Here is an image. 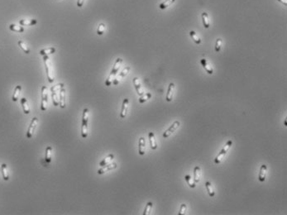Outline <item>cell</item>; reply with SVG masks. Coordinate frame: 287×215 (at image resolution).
Wrapping results in <instances>:
<instances>
[{"label":"cell","mask_w":287,"mask_h":215,"mask_svg":"<svg viewBox=\"0 0 287 215\" xmlns=\"http://www.w3.org/2000/svg\"><path fill=\"white\" fill-rule=\"evenodd\" d=\"M17 43H18V46H20V48L24 52V53H26V54H29V53H30V49H29L28 46L26 45V43H25L24 42H22V41L20 40V41H18Z\"/></svg>","instance_id":"32"},{"label":"cell","mask_w":287,"mask_h":215,"mask_svg":"<svg viewBox=\"0 0 287 215\" xmlns=\"http://www.w3.org/2000/svg\"><path fill=\"white\" fill-rule=\"evenodd\" d=\"M222 46V39L218 38L216 41V44H215V52H219L221 50Z\"/></svg>","instance_id":"38"},{"label":"cell","mask_w":287,"mask_h":215,"mask_svg":"<svg viewBox=\"0 0 287 215\" xmlns=\"http://www.w3.org/2000/svg\"><path fill=\"white\" fill-rule=\"evenodd\" d=\"M90 118V110L89 108H84L82 116V125H81V136L83 138H86L89 134L88 132V122Z\"/></svg>","instance_id":"2"},{"label":"cell","mask_w":287,"mask_h":215,"mask_svg":"<svg viewBox=\"0 0 287 215\" xmlns=\"http://www.w3.org/2000/svg\"><path fill=\"white\" fill-rule=\"evenodd\" d=\"M201 169L200 166H195L194 169V181L195 183H199L200 181Z\"/></svg>","instance_id":"22"},{"label":"cell","mask_w":287,"mask_h":215,"mask_svg":"<svg viewBox=\"0 0 287 215\" xmlns=\"http://www.w3.org/2000/svg\"><path fill=\"white\" fill-rule=\"evenodd\" d=\"M52 103L54 104V106H58L59 105V99H58V97H57V94L56 93H52Z\"/></svg>","instance_id":"37"},{"label":"cell","mask_w":287,"mask_h":215,"mask_svg":"<svg viewBox=\"0 0 287 215\" xmlns=\"http://www.w3.org/2000/svg\"><path fill=\"white\" fill-rule=\"evenodd\" d=\"M85 0H77V6L79 7H82L84 6Z\"/></svg>","instance_id":"40"},{"label":"cell","mask_w":287,"mask_h":215,"mask_svg":"<svg viewBox=\"0 0 287 215\" xmlns=\"http://www.w3.org/2000/svg\"><path fill=\"white\" fill-rule=\"evenodd\" d=\"M201 17H202V21H203V25H204V28H209L210 27V21H209V15H208L207 13H205L204 12L202 15H201Z\"/></svg>","instance_id":"20"},{"label":"cell","mask_w":287,"mask_h":215,"mask_svg":"<svg viewBox=\"0 0 287 215\" xmlns=\"http://www.w3.org/2000/svg\"><path fill=\"white\" fill-rule=\"evenodd\" d=\"M21 104L22 107V110L25 114H29L30 113V107L26 98H22L21 99Z\"/></svg>","instance_id":"18"},{"label":"cell","mask_w":287,"mask_h":215,"mask_svg":"<svg viewBox=\"0 0 287 215\" xmlns=\"http://www.w3.org/2000/svg\"><path fill=\"white\" fill-rule=\"evenodd\" d=\"M38 124V118H33L31 119V123H30V126H29V128H28V132H27V137L28 138H31L32 137V136H33V133H34L35 130L37 128V126Z\"/></svg>","instance_id":"6"},{"label":"cell","mask_w":287,"mask_h":215,"mask_svg":"<svg viewBox=\"0 0 287 215\" xmlns=\"http://www.w3.org/2000/svg\"><path fill=\"white\" fill-rule=\"evenodd\" d=\"M21 91H22L21 85H17V86L15 87L13 94V97H12V99H13V102H17V99H18V98H19V95H20Z\"/></svg>","instance_id":"25"},{"label":"cell","mask_w":287,"mask_h":215,"mask_svg":"<svg viewBox=\"0 0 287 215\" xmlns=\"http://www.w3.org/2000/svg\"><path fill=\"white\" fill-rule=\"evenodd\" d=\"M205 187H206L208 193H209V195L210 197H214L215 195V190H214V187H213V185H212V184L209 181H206V182H205Z\"/></svg>","instance_id":"26"},{"label":"cell","mask_w":287,"mask_h":215,"mask_svg":"<svg viewBox=\"0 0 287 215\" xmlns=\"http://www.w3.org/2000/svg\"><path fill=\"white\" fill-rule=\"evenodd\" d=\"M129 71H130V67H129V66H126L125 68H123V69L119 73V75H116L115 79H114V81H113V84H114V85L118 84V83L120 82V80H121L123 78H124V77L129 73Z\"/></svg>","instance_id":"8"},{"label":"cell","mask_w":287,"mask_h":215,"mask_svg":"<svg viewBox=\"0 0 287 215\" xmlns=\"http://www.w3.org/2000/svg\"><path fill=\"white\" fill-rule=\"evenodd\" d=\"M0 170H1V167H0Z\"/></svg>","instance_id":"42"},{"label":"cell","mask_w":287,"mask_h":215,"mask_svg":"<svg viewBox=\"0 0 287 215\" xmlns=\"http://www.w3.org/2000/svg\"><path fill=\"white\" fill-rule=\"evenodd\" d=\"M175 1H176V0H165V1H163L162 3L160 4L159 7L161 9H166V7H170L173 3H175Z\"/></svg>","instance_id":"31"},{"label":"cell","mask_w":287,"mask_h":215,"mask_svg":"<svg viewBox=\"0 0 287 215\" xmlns=\"http://www.w3.org/2000/svg\"><path fill=\"white\" fill-rule=\"evenodd\" d=\"M37 23V19H31V20H20L19 21V24L22 26V27H30V26H34Z\"/></svg>","instance_id":"19"},{"label":"cell","mask_w":287,"mask_h":215,"mask_svg":"<svg viewBox=\"0 0 287 215\" xmlns=\"http://www.w3.org/2000/svg\"><path fill=\"white\" fill-rule=\"evenodd\" d=\"M128 107H129V99H124L122 105L121 113H120V117L121 118H125L127 116L128 111Z\"/></svg>","instance_id":"10"},{"label":"cell","mask_w":287,"mask_h":215,"mask_svg":"<svg viewBox=\"0 0 287 215\" xmlns=\"http://www.w3.org/2000/svg\"><path fill=\"white\" fill-rule=\"evenodd\" d=\"M122 63H123V59L122 58H118L116 60V61H115L114 66H113V69L111 70L108 79L105 81V85L106 86H110L111 84H113V81L115 79L118 72L119 71V69H120V67L122 66Z\"/></svg>","instance_id":"1"},{"label":"cell","mask_w":287,"mask_h":215,"mask_svg":"<svg viewBox=\"0 0 287 215\" xmlns=\"http://www.w3.org/2000/svg\"><path fill=\"white\" fill-rule=\"evenodd\" d=\"M152 98V94L151 93H146V94H142V96H140L139 98V103L140 104H143V103H145L146 101Z\"/></svg>","instance_id":"34"},{"label":"cell","mask_w":287,"mask_h":215,"mask_svg":"<svg viewBox=\"0 0 287 215\" xmlns=\"http://www.w3.org/2000/svg\"><path fill=\"white\" fill-rule=\"evenodd\" d=\"M185 180L187 182V184L188 185L190 186V188H192V189H194L196 186V183L194 182V179H192V177L190 176V175H186L185 176Z\"/></svg>","instance_id":"29"},{"label":"cell","mask_w":287,"mask_h":215,"mask_svg":"<svg viewBox=\"0 0 287 215\" xmlns=\"http://www.w3.org/2000/svg\"><path fill=\"white\" fill-rule=\"evenodd\" d=\"M152 206H153V204H152V202H148L146 205V208L144 209V213H143V215H148L150 214V213L152 211Z\"/></svg>","instance_id":"36"},{"label":"cell","mask_w":287,"mask_h":215,"mask_svg":"<svg viewBox=\"0 0 287 215\" xmlns=\"http://www.w3.org/2000/svg\"><path fill=\"white\" fill-rule=\"evenodd\" d=\"M187 211V205L185 204H182L180 206V211L178 213V215H185Z\"/></svg>","instance_id":"39"},{"label":"cell","mask_w":287,"mask_h":215,"mask_svg":"<svg viewBox=\"0 0 287 215\" xmlns=\"http://www.w3.org/2000/svg\"><path fill=\"white\" fill-rule=\"evenodd\" d=\"M149 137V142H150V146L152 150H156L157 148V143H156V137H155V134L153 132H149L148 134Z\"/></svg>","instance_id":"17"},{"label":"cell","mask_w":287,"mask_h":215,"mask_svg":"<svg viewBox=\"0 0 287 215\" xmlns=\"http://www.w3.org/2000/svg\"><path fill=\"white\" fill-rule=\"evenodd\" d=\"M105 29H106L105 24H104V23H99V25L98 26L97 28V34L99 35V36H102V35L104 33Z\"/></svg>","instance_id":"35"},{"label":"cell","mask_w":287,"mask_h":215,"mask_svg":"<svg viewBox=\"0 0 287 215\" xmlns=\"http://www.w3.org/2000/svg\"><path fill=\"white\" fill-rule=\"evenodd\" d=\"M174 92H175V84L171 82V83L169 84L167 94H166V99L167 102H171V101H172L174 96Z\"/></svg>","instance_id":"12"},{"label":"cell","mask_w":287,"mask_h":215,"mask_svg":"<svg viewBox=\"0 0 287 215\" xmlns=\"http://www.w3.org/2000/svg\"><path fill=\"white\" fill-rule=\"evenodd\" d=\"M132 81H133V84H134V86H135V89L136 90H137L138 94L139 96H142V94H144V91H143V89H142V84H141L139 78L134 77Z\"/></svg>","instance_id":"11"},{"label":"cell","mask_w":287,"mask_h":215,"mask_svg":"<svg viewBox=\"0 0 287 215\" xmlns=\"http://www.w3.org/2000/svg\"><path fill=\"white\" fill-rule=\"evenodd\" d=\"M200 64L202 65L203 68L206 70V72H207L209 75H213V74H214V69H213V68H212V66L209 65V63L208 62L207 60L201 59Z\"/></svg>","instance_id":"13"},{"label":"cell","mask_w":287,"mask_h":215,"mask_svg":"<svg viewBox=\"0 0 287 215\" xmlns=\"http://www.w3.org/2000/svg\"><path fill=\"white\" fill-rule=\"evenodd\" d=\"M232 142L231 140H229L228 142H226V144L223 146V148L221 150V152L218 153V155L216 156V158L215 159V162L216 164H219L222 161V160L223 159V157L225 156V155L227 154L228 152V151L230 149V147L232 146Z\"/></svg>","instance_id":"4"},{"label":"cell","mask_w":287,"mask_h":215,"mask_svg":"<svg viewBox=\"0 0 287 215\" xmlns=\"http://www.w3.org/2000/svg\"><path fill=\"white\" fill-rule=\"evenodd\" d=\"M56 51V49L55 47H48V48L42 49L40 51V55L42 56H49V55H52L54 54Z\"/></svg>","instance_id":"21"},{"label":"cell","mask_w":287,"mask_h":215,"mask_svg":"<svg viewBox=\"0 0 287 215\" xmlns=\"http://www.w3.org/2000/svg\"><path fill=\"white\" fill-rule=\"evenodd\" d=\"M114 154H109V155H108L104 160H102L100 161V163H99V166L101 167L104 166H106L108 164H109L114 160Z\"/></svg>","instance_id":"24"},{"label":"cell","mask_w":287,"mask_h":215,"mask_svg":"<svg viewBox=\"0 0 287 215\" xmlns=\"http://www.w3.org/2000/svg\"><path fill=\"white\" fill-rule=\"evenodd\" d=\"M190 36L191 37L192 40H193V41L194 42V43H196V44H198V45H199V44H200V43H201L200 37L198 36L197 33H196L195 31H190Z\"/></svg>","instance_id":"30"},{"label":"cell","mask_w":287,"mask_h":215,"mask_svg":"<svg viewBox=\"0 0 287 215\" xmlns=\"http://www.w3.org/2000/svg\"><path fill=\"white\" fill-rule=\"evenodd\" d=\"M63 88H65V84L63 83H59L54 86H52L51 88V91H52V93H56V92H60L61 90Z\"/></svg>","instance_id":"33"},{"label":"cell","mask_w":287,"mask_h":215,"mask_svg":"<svg viewBox=\"0 0 287 215\" xmlns=\"http://www.w3.org/2000/svg\"><path fill=\"white\" fill-rule=\"evenodd\" d=\"M9 29H10L11 31H16V32H19V33H22V32H23L24 31V28L22 27V26H17L16 24H10L9 25Z\"/></svg>","instance_id":"28"},{"label":"cell","mask_w":287,"mask_h":215,"mask_svg":"<svg viewBox=\"0 0 287 215\" xmlns=\"http://www.w3.org/2000/svg\"><path fill=\"white\" fill-rule=\"evenodd\" d=\"M278 1H279L280 3H281V4H284L285 6H287L286 0H278Z\"/></svg>","instance_id":"41"},{"label":"cell","mask_w":287,"mask_h":215,"mask_svg":"<svg viewBox=\"0 0 287 215\" xmlns=\"http://www.w3.org/2000/svg\"><path fill=\"white\" fill-rule=\"evenodd\" d=\"M52 146H47L46 148V154H45V161L47 163H51L52 161Z\"/></svg>","instance_id":"27"},{"label":"cell","mask_w":287,"mask_h":215,"mask_svg":"<svg viewBox=\"0 0 287 215\" xmlns=\"http://www.w3.org/2000/svg\"><path fill=\"white\" fill-rule=\"evenodd\" d=\"M180 125V122L179 121L174 122L173 124L171 125L169 128L167 129V130H166V132L163 133V137H164V138H167V137H169L171 135L172 133H174V132L176 131L177 129L179 128Z\"/></svg>","instance_id":"7"},{"label":"cell","mask_w":287,"mask_h":215,"mask_svg":"<svg viewBox=\"0 0 287 215\" xmlns=\"http://www.w3.org/2000/svg\"><path fill=\"white\" fill-rule=\"evenodd\" d=\"M1 172H2L3 179L4 181H8L9 180V175H8V172H7V167L6 164H2V166H1Z\"/></svg>","instance_id":"23"},{"label":"cell","mask_w":287,"mask_h":215,"mask_svg":"<svg viewBox=\"0 0 287 215\" xmlns=\"http://www.w3.org/2000/svg\"><path fill=\"white\" fill-rule=\"evenodd\" d=\"M116 168H117V164L114 163H114H109L106 165V166H102V168H100L99 170H98L97 173L99 175H103V174L106 173L109 170H114Z\"/></svg>","instance_id":"9"},{"label":"cell","mask_w":287,"mask_h":215,"mask_svg":"<svg viewBox=\"0 0 287 215\" xmlns=\"http://www.w3.org/2000/svg\"><path fill=\"white\" fill-rule=\"evenodd\" d=\"M138 152L139 155L143 156L146 153V141L144 137H140L138 143Z\"/></svg>","instance_id":"14"},{"label":"cell","mask_w":287,"mask_h":215,"mask_svg":"<svg viewBox=\"0 0 287 215\" xmlns=\"http://www.w3.org/2000/svg\"><path fill=\"white\" fill-rule=\"evenodd\" d=\"M59 105L61 108L66 107V89L65 88L61 89L60 91Z\"/></svg>","instance_id":"15"},{"label":"cell","mask_w":287,"mask_h":215,"mask_svg":"<svg viewBox=\"0 0 287 215\" xmlns=\"http://www.w3.org/2000/svg\"><path fill=\"white\" fill-rule=\"evenodd\" d=\"M266 172H267V166L266 165H262V166L260 168L259 175H258V180L261 182H264L266 180Z\"/></svg>","instance_id":"16"},{"label":"cell","mask_w":287,"mask_h":215,"mask_svg":"<svg viewBox=\"0 0 287 215\" xmlns=\"http://www.w3.org/2000/svg\"><path fill=\"white\" fill-rule=\"evenodd\" d=\"M43 61H44V66H45L46 75H47V79H48L49 83H53L54 80H55V76H54L52 62H51V59H50L49 56H43Z\"/></svg>","instance_id":"3"},{"label":"cell","mask_w":287,"mask_h":215,"mask_svg":"<svg viewBox=\"0 0 287 215\" xmlns=\"http://www.w3.org/2000/svg\"><path fill=\"white\" fill-rule=\"evenodd\" d=\"M48 107V92L46 86H42V104L41 109L42 111H46Z\"/></svg>","instance_id":"5"}]
</instances>
